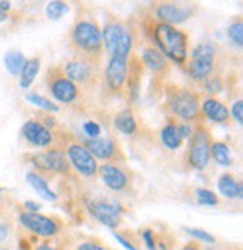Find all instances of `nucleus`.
Returning a JSON list of instances; mask_svg holds the SVG:
<instances>
[{
    "instance_id": "43",
    "label": "nucleus",
    "mask_w": 243,
    "mask_h": 250,
    "mask_svg": "<svg viewBox=\"0 0 243 250\" xmlns=\"http://www.w3.org/2000/svg\"><path fill=\"white\" fill-rule=\"evenodd\" d=\"M36 250H59V249L51 247V246H48V244H41V246L36 247Z\"/></svg>"
},
{
    "instance_id": "30",
    "label": "nucleus",
    "mask_w": 243,
    "mask_h": 250,
    "mask_svg": "<svg viewBox=\"0 0 243 250\" xmlns=\"http://www.w3.org/2000/svg\"><path fill=\"white\" fill-rule=\"evenodd\" d=\"M114 237L128 250H141L138 247V237L134 235V232H132V231H128V229L119 231V229H116L114 231Z\"/></svg>"
},
{
    "instance_id": "26",
    "label": "nucleus",
    "mask_w": 243,
    "mask_h": 250,
    "mask_svg": "<svg viewBox=\"0 0 243 250\" xmlns=\"http://www.w3.org/2000/svg\"><path fill=\"white\" fill-rule=\"evenodd\" d=\"M210 157L218 165L222 167H230L231 165V150L224 141L213 140L210 146Z\"/></svg>"
},
{
    "instance_id": "20",
    "label": "nucleus",
    "mask_w": 243,
    "mask_h": 250,
    "mask_svg": "<svg viewBox=\"0 0 243 250\" xmlns=\"http://www.w3.org/2000/svg\"><path fill=\"white\" fill-rule=\"evenodd\" d=\"M86 208L92 214V217H95L98 222H101L102 225L108 226V228H111L114 231L123 223L120 210L114 206V204L108 202V201L90 199L86 202Z\"/></svg>"
},
{
    "instance_id": "44",
    "label": "nucleus",
    "mask_w": 243,
    "mask_h": 250,
    "mask_svg": "<svg viewBox=\"0 0 243 250\" xmlns=\"http://www.w3.org/2000/svg\"><path fill=\"white\" fill-rule=\"evenodd\" d=\"M6 20H8V14H5V12L0 11V22H3V21H6Z\"/></svg>"
},
{
    "instance_id": "35",
    "label": "nucleus",
    "mask_w": 243,
    "mask_h": 250,
    "mask_svg": "<svg viewBox=\"0 0 243 250\" xmlns=\"http://www.w3.org/2000/svg\"><path fill=\"white\" fill-rule=\"evenodd\" d=\"M77 250H111L108 246H105L104 243H101L99 240L95 238H89L84 240L77 246Z\"/></svg>"
},
{
    "instance_id": "33",
    "label": "nucleus",
    "mask_w": 243,
    "mask_h": 250,
    "mask_svg": "<svg viewBox=\"0 0 243 250\" xmlns=\"http://www.w3.org/2000/svg\"><path fill=\"white\" fill-rule=\"evenodd\" d=\"M83 130H84V133H86L87 136H89V140H96V138H99L101 133H102L101 125H99L98 122H95V120L84 122Z\"/></svg>"
},
{
    "instance_id": "27",
    "label": "nucleus",
    "mask_w": 243,
    "mask_h": 250,
    "mask_svg": "<svg viewBox=\"0 0 243 250\" xmlns=\"http://www.w3.org/2000/svg\"><path fill=\"white\" fill-rule=\"evenodd\" d=\"M5 67L6 71L12 75V77H20L21 74V69H23V66L26 63V57L23 53L20 51H8L5 54Z\"/></svg>"
},
{
    "instance_id": "12",
    "label": "nucleus",
    "mask_w": 243,
    "mask_h": 250,
    "mask_svg": "<svg viewBox=\"0 0 243 250\" xmlns=\"http://www.w3.org/2000/svg\"><path fill=\"white\" fill-rule=\"evenodd\" d=\"M200 11L197 2H153L150 3V15L165 24H182Z\"/></svg>"
},
{
    "instance_id": "3",
    "label": "nucleus",
    "mask_w": 243,
    "mask_h": 250,
    "mask_svg": "<svg viewBox=\"0 0 243 250\" xmlns=\"http://www.w3.org/2000/svg\"><path fill=\"white\" fill-rule=\"evenodd\" d=\"M225 50L213 41H201L189 50L183 69L195 84L201 85L213 77L225 75Z\"/></svg>"
},
{
    "instance_id": "17",
    "label": "nucleus",
    "mask_w": 243,
    "mask_h": 250,
    "mask_svg": "<svg viewBox=\"0 0 243 250\" xmlns=\"http://www.w3.org/2000/svg\"><path fill=\"white\" fill-rule=\"evenodd\" d=\"M144 71L146 66L140 54L132 51L128 59V74H126V85H125V102L128 104V108H132L140 101Z\"/></svg>"
},
{
    "instance_id": "11",
    "label": "nucleus",
    "mask_w": 243,
    "mask_h": 250,
    "mask_svg": "<svg viewBox=\"0 0 243 250\" xmlns=\"http://www.w3.org/2000/svg\"><path fill=\"white\" fill-rule=\"evenodd\" d=\"M128 59L122 56L108 57L107 66L102 72L101 90L107 98H117L125 101V85L128 74Z\"/></svg>"
},
{
    "instance_id": "16",
    "label": "nucleus",
    "mask_w": 243,
    "mask_h": 250,
    "mask_svg": "<svg viewBox=\"0 0 243 250\" xmlns=\"http://www.w3.org/2000/svg\"><path fill=\"white\" fill-rule=\"evenodd\" d=\"M18 222L29 232H32L38 237H44V238L54 237L62 231L60 219H57L54 216H48V214L32 213V211L23 210L18 214Z\"/></svg>"
},
{
    "instance_id": "31",
    "label": "nucleus",
    "mask_w": 243,
    "mask_h": 250,
    "mask_svg": "<svg viewBox=\"0 0 243 250\" xmlns=\"http://www.w3.org/2000/svg\"><path fill=\"white\" fill-rule=\"evenodd\" d=\"M68 12H69V5L66 2H62V0H53L45 8V15L50 20H60Z\"/></svg>"
},
{
    "instance_id": "42",
    "label": "nucleus",
    "mask_w": 243,
    "mask_h": 250,
    "mask_svg": "<svg viewBox=\"0 0 243 250\" xmlns=\"http://www.w3.org/2000/svg\"><path fill=\"white\" fill-rule=\"evenodd\" d=\"M11 8H12L11 2H0V11H2V12L8 14V11H11Z\"/></svg>"
},
{
    "instance_id": "23",
    "label": "nucleus",
    "mask_w": 243,
    "mask_h": 250,
    "mask_svg": "<svg viewBox=\"0 0 243 250\" xmlns=\"http://www.w3.org/2000/svg\"><path fill=\"white\" fill-rule=\"evenodd\" d=\"M218 189L221 195H224L228 199H242L243 196L242 181L230 172H224L218 178Z\"/></svg>"
},
{
    "instance_id": "5",
    "label": "nucleus",
    "mask_w": 243,
    "mask_h": 250,
    "mask_svg": "<svg viewBox=\"0 0 243 250\" xmlns=\"http://www.w3.org/2000/svg\"><path fill=\"white\" fill-rule=\"evenodd\" d=\"M102 32L104 51L108 57H129L134 51L135 33L129 22L113 12H107Z\"/></svg>"
},
{
    "instance_id": "39",
    "label": "nucleus",
    "mask_w": 243,
    "mask_h": 250,
    "mask_svg": "<svg viewBox=\"0 0 243 250\" xmlns=\"http://www.w3.org/2000/svg\"><path fill=\"white\" fill-rule=\"evenodd\" d=\"M9 235V228H8V225L6 223H2L0 222V243L5 241Z\"/></svg>"
},
{
    "instance_id": "36",
    "label": "nucleus",
    "mask_w": 243,
    "mask_h": 250,
    "mask_svg": "<svg viewBox=\"0 0 243 250\" xmlns=\"http://www.w3.org/2000/svg\"><path fill=\"white\" fill-rule=\"evenodd\" d=\"M185 231H186L189 235L195 237L197 240H200V241H203V243H207V244H213V243L216 241V238H215L212 234H209V232H206V231H203V229H198V228H185Z\"/></svg>"
},
{
    "instance_id": "38",
    "label": "nucleus",
    "mask_w": 243,
    "mask_h": 250,
    "mask_svg": "<svg viewBox=\"0 0 243 250\" xmlns=\"http://www.w3.org/2000/svg\"><path fill=\"white\" fill-rule=\"evenodd\" d=\"M177 129H179V133H180V138L183 141H188L191 136H192V132H194V125L191 123H185V122H179L177 120Z\"/></svg>"
},
{
    "instance_id": "29",
    "label": "nucleus",
    "mask_w": 243,
    "mask_h": 250,
    "mask_svg": "<svg viewBox=\"0 0 243 250\" xmlns=\"http://www.w3.org/2000/svg\"><path fill=\"white\" fill-rule=\"evenodd\" d=\"M26 99L39 106L41 109H44V112H59V105L53 101H50L48 98L42 96V95H38V93H27L26 95Z\"/></svg>"
},
{
    "instance_id": "40",
    "label": "nucleus",
    "mask_w": 243,
    "mask_h": 250,
    "mask_svg": "<svg viewBox=\"0 0 243 250\" xmlns=\"http://www.w3.org/2000/svg\"><path fill=\"white\" fill-rule=\"evenodd\" d=\"M24 207H26V211H32V213H38V211H39V208H41L39 204H36V202H30V201L24 202Z\"/></svg>"
},
{
    "instance_id": "7",
    "label": "nucleus",
    "mask_w": 243,
    "mask_h": 250,
    "mask_svg": "<svg viewBox=\"0 0 243 250\" xmlns=\"http://www.w3.org/2000/svg\"><path fill=\"white\" fill-rule=\"evenodd\" d=\"M62 69L65 75L68 77L86 96L95 93L98 88H101L102 69L99 64H95L89 60L72 56L62 64Z\"/></svg>"
},
{
    "instance_id": "25",
    "label": "nucleus",
    "mask_w": 243,
    "mask_h": 250,
    "mask_svg": "<svg viewBox=\"0 0 243 250\" xmlns=\"http://www.w3.org/2000/svg\"><path fill=\"white\" fill-rule=\"evenodd\" d=\"M41 71V59L39 57H32V59H26V63L23 66V69H21V74H20V87L27 90L33 81L36 80L38 74Z\"/></svg>"
},
{
    "instance_id": "34",
    "label": "nucleus",
    "mask_w": 243,
    "mask_h": 250,
    "mask_svg": "<svg viewBox=\"0 0 243 250\" xmlns=\"http://www.w3.org/2000/svg\"><path fill=\"white\" fill-rule=\"evenodd\" d=\"M230 116H231L233 123H237V125L243 123V101H242V98H239L233 102V105L230 108Z\"/></svg>"
},
{
    "instance_id": "18",
    "label": "nucleus",
    "mask_w": 243,
    "mask_h": 250,
    "mask_svg": "<svg viewBox=\"0 0 243 250\" xmlns=\"http://www.w3.org/2000/svg\"><path fill=\"white\" fill-rule=\"evenodd\" d=\"M98 177L102 180L105 188L113 192H128L132 188V174L123 168V165L101 164Z\"/></svg>"
},
{
    "instance_id": "24",
    "label": "nucleus",
    "mask_w": 243,
    "mask_h": 250,
    "mask_svg": "<svg viewBox=\"0 0 243 250\" xmlns=\"http://www.w3.org/2000/svg\"><path fill=\"white\" fill-rule=\"evenodd\" d=\"M26 181L30 185L32 189H35L36 193H39L44 199L47 201H57V193L51 190L50 185H48V180L44 178L42 175H39L35 171H29L26 174Z\"/></svg>"
},
{
    "instance_id": "22",
    "label": "nucleus",
    "mask_w": 243,
    "mask_h": 250,
    "mask_svg": "<svg viewBox=\"0 0 243 250\" xmlns=\"http://www.w3.org/2000/svg\"><path fill=\"white\" fill-rule=\"evenodd\" d=\"M113 126L117 132L123 133V135H137L138 133V120L134 116V111L132 108H125L122 111H119L117 114L113 119Z\"/></svg>"
},
{
    "instance_id": "6",
    "label": "nucleus",
    "mask_w": 243,
    "mask_h": 250,
    "mask_svg": "<svg viewBox=\"0 0 243 250\" xmlns=\"http://www.w3.org/2000/svg\"><path fill=\"white\" fill-rule=\"evenodd\" d=\"M45 85L54 101L74 111L86 112L87 99L81 90L65 75L62 64H53L45 72Z\"/></svg>"
},
{
    "instance_id": "4",
    "label": "nucleus",
    "mask_w": 243,
    "mask_h": 250,
    "mask_svg": "<svg viewBox=\"0 0 243 250\" xmlns=\"http://www.w3.org/2000/svg\"><path fill=\"white\" fill-rule=\"evenodd\" d=\"M164 109L179 122L200 125L204 119L200 111V92L192 87L168 83L164 85Z\"/></svg>"
},
{
    "instance_id": "37",
    "label": "nucleus",
    "mask_w": 243,
    "mask_h": 250,
    "mask_svg": "<svg viewBox=\"0 0 243 250\" xmlns=\"http://www.w3.org/2000/svg\"><path fill=\"white\" fill-rule=\"evenodd\" d=\"M140 237L141 240L146 243L149 250H156V244H155V232L150 228H144L140 231Z\"/></svg>"
},
{
    "instance_id": "13",
    "label": "nucleus",
    "mask_w": 243,
    "mask_h": 250,
    "mask_svg": "<svg viewBox=\"0 0 243 250\" xmlns=\"http://www.w3.org/2000/svg\"><path fill=\"white\" fill-rule=\"evenodd\" d=\"M65 154L68 157L69 165L74 172H77L80 177L87 180L98 178L99 171V162L95 159V156L89 151L83 141L77 140L75 136L65 147Z\"/></svg>"
},
{
    "instance_id": "14",
    "label": "nucleus",
    "mask_w": 243,
    "mask_h": 250,
    "mask_svg": "<svg viewBox=\"0 0 243 250\" xmlns=\"http://www.w3.org/2000/svg\"><path fill=\"white\" fill-rule=\"evenodd\" d=\"M144 66L152 72L153 78L150 83V92H159L161 96L164 93V83L171 72V62L153 45H147L140 54Z\"/></svg>"
},
{
    "instance_id": "15",
    "label": "nucleus",
    "mask_w": 243,
    "mask_h": 250,
    "mask_svg": "<svg viewBox=\"0 0 243 250\" xmlns=\"http://www.w3.org/2000/svg\"><path fill=\"white\" fill-rule=\"evenodd\" d=\"M83 144L89 148L96 161L102 164L125 165L128 156L123 150V146L117 138H96V140H83Z\"/></svg>"
},
{
    "instance_id": "10",
    "label": "nucleus",
    "mask_w": 243,
    "mask_h": 250,
    "mask_svg": "<svg viewBox=\"0 0 243 250\" xmlns=\"http://www.w3.org/2000/svg\"><path fill=\"white\" fill-rule=\"evenodd\" d=\"M24 157L29 159L27 162L33 165V171L47 180L56 175L72 177L74 174L65 150L62 148H47L38 153H29Z\"/></svg>"
},
{
    "instance_id": "32",
    "label": "nucleus",
    "mask_w": 243,
    "mask_h": 250,
    "mask_svg": "<svg viewBox=\"0 0 243 250\" xmlns=\"http://www.w3.org/2000/svg\"><path fill=\"white\" fill-rule=\"evenodd\" d=\"M195 195H197V201L201 204V206H207V207H218L221 206V199L219 196L209 190V189H204V188H200L195 190Z\"/></svg>"
},
{
    "instance_id": "2",
    "label": "nucleus",
    "mask_w": 243,
    "mask_h": 250,
    "mask_svg": "<svg viewBox=\"0 0 243 250\" xmlns=\"http://www.w3.org/2000/svg\"><path fill=\"white\" fill-rule=\"evenodd\" d=\"M141 27L147 38L171 63L183 67L189 56V35L176 26L165 24L146 14L141 20Z\"/></svg>"
},
{
    "instance_id": "21",
    "label": "nucleus",
    "mask_w": 243,
    "mask_h": 250,
    "mask_svg": "<svg viewBox=\"0 0 243 250\" xmlns=\"http://www.w3.org/2000/svg\"><path fill=\"white\" fill-rule=\"evenodd\" d=\"M159 141L164 148L170 151H177L183 146V140L180 138V133L177 129V120L174 117H168L165 125L159 130Z\"/></svg>"
},
{
    "instance_id": "1",
    "label": "nucleus",
    "mask_w": 243,
    "mask_h": 250,
    "mask_svg": "<svg viewBox=\"0 0 243 250\" xmlns=\"http://www.w3.org/2000/svg\"><path fill=\"white\" fill-rule=\"evenodd\" d=\"M68 48L80 59L89 60L95 64H102L104 42L101 24L92 9L81 3L68 33Z\"/></svg>"
},
{
    "instance_id": "9",
    "label": "nucleus",
    "mask_w": 243,
    "mask_h": 250,
    "mask_svg": "<svg viewBox=\"0 0 243 250\" xmlns=\"http://www.w3.org/2000/svg\"><path fill=\"white\" fill-rule=\"evenodd\" d=\"M213 135L204 125H195L192 136L188 140V147L183 154V167L186 171H203L210 162V146Z\"/></svg>"
},
{
    "instance_id": "28",
    "label": "nucleus",
    "mask_w": 243,
    "mask_h": 250,
    "mask_svg": "<svg viewBox=\"0 0 243 250\" xmlns=\"http://www.w3.org/2000/svg\"><path fill=\"white\" fill-rule=\"evenodd\" d=\"M227 36L234 45H237L239 48L243 47V18H242V15H237L230 22V26L227 29Z\"/></svg>"
},
{
    "instance_id": "8",
    "label": "nucleus",
    "mask_w": 243,
    "mask_h": 250,
    "mask_svg": "<svg viewBox=\"0 0 243 250\" xmlns=\"http://www.w3.org/2000/svg\"><path fill=\"white\" fill-rule=\"evenodd\" d=\"M21 135L23 138L32 146L38 148H62L68 146V143L74 138L72 135H69L65 129L60 130H53L47 127L38 117L29 119L23 127H21Z\"/></svg>"
},
{
    "instance_id": "41",
    "label": "nucleus",
    "mask_w": 243,
    "mask_h": 250,
    "mask_svg": "<svg viewBox=\"0 0 243 250\" xmlns=\"http://www.w3.org/2000/svg\"><path fill=\"white\" fill-rule=\"evenodd\" d=\"M183 250H201L200 249V243H197V241H189L185 244Z\"/></svg>"
},
{
    "instance_id": "19",
    "label": "nucleus",
    "mask_w": 243,
    "mask_h": 250,
    "mask_svg": "<svg viewBox=\"0 0 243 250\" xmlns=\"http://www.w3.org/2000/svg\"><path fill=\"white\" fill-rule=\"evenodd\" d=\"M200 111H201V116H203L204 122L209 120L212 123L222 125V126L233 125L228 105L222 99H219L218 96L200 93Z\"/></svg>"
}]
</instances>
